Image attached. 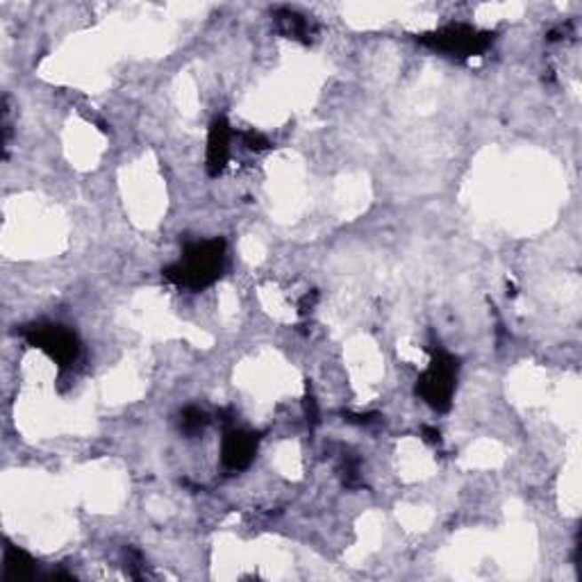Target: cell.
<instances>
[{
	"label": "cell",
	"instance_id": "obj_1",
	"mask_svg": "<svg viewBox=\"0 0 582 582\" xmlns=\"http://www.w3.org/2000/svg\"><path fill=\"white\" fill-rule=\"evenodd\" d=\"M223 267H226V242L211 239V242L191 243L180 262L166 268L164 275L176 287L198 291L219 280Z\"/></svg>",
	"mask_w": 582,
	"mask_h": 582
},
{
	"label": "cell",
	"instance_id": "obj_2",
	"mask_svg": "<svg viewBox=\"0 0 582 582\" xmlns=\"http://www.w3.org/2000/svg\"><path fill=\"white\" fill-rule=\"evenodd\" d=\"M458 360L443 351L433 353V362L417 382V394L437 412H449L458 380Z\"/></svg>",
	"mask_w": 582,
	"mask_h": 582
},
{
	"label": "cell",
	"instance_id": "obj_3",
	"mask_svg": "<svg viewBox=\"0 0 582 582\" xmlns=\"http://www.w3.org/2000/svg\"><path fill=\"white\" fill-rule=\"evenodd\" d=\"M491 42H494V35L475 30V28L471 26H464V23L446 26L442 28V30L421 36V44H426V46L458 57L482 55V52L490 48Z\"/></svg>",
	"mask_w": 582,
	"mask_h": 582
},
{
	"label": "cell",
	"instance_id": "obj_4",
	"mask_svg": "<svg viewBox=\"0 0 582 582\" xmlns=\"http://www.w3.org/2000/svg\"><path fill=\"white\" fill-rule=\"evenodd\" d=\"M23 335H26L28 344L46 353V355L51 357L52 362H57L60 366H68L77 360L80 341H77V337L73 335L71 330L64 328V325H57V323L30 325Z\"/></svg>",
	"mask_w": 582,
	"mask_h": 582
},
{
	"label": "cell",
	"instance_id": "obj_5",
	"mask_svg": "<svg viewBox=\"0 0 582 582\" xmlns=\"http://www.w3.org/2000/svg\"><path fill=\"white\" fill-rule=\"evenodd\" d=\"M258 435L243 433V430H230L223 437L221 446V459L226 464V469L230 471H242L251 466L258 450Z\"/></svg>",
	"mask_w": 582,
	"mask_h": 582
},
{
	"label": "cell",
	"instance_id": "obj_6",
	"mask_svg": "<svg viewBox=\"0 0 582 582\" xmlns=\"http://www.w3.org/2000/svg\"><path fill=\"white\" fill-rule=\"evenodd\" d=\"M230 141L232 128L223 116L211 121L210 134H207V173L211 178L221 176L230 160Z\"/></svg>",
	"mask_w": 582,
	"mask_h": 582
},
{
	"label": "cell",
	"instance_id": "obj_7",
	"mask_svg": "<svg viewBox=\"0 0 582 582\" xmlns=\"http://www.w3.org/2000/svg\"><path fill=\"white\" fill-rule=\"evenodd\" d=\"M275 23H278V30L283 32L284 36H289V39L309 42L312 30H309V23L305 16L296 14V12L291 10H280L278 14H275Z\"/></svg>",
	"mask_w": 582,
	"mask_h": 582
},
{
	"label": "cell",
	"instance_id": "obj_8",
	"mask_svg": "<svg viewBox=\"0 0 582 582\" xmlns=\"http://www.w3.org/2000/svg\"><path fill=\"white\" fill-rule=\"evenodd\" d=\"M5 571L7 576L14 580H26V578L36 576V564L28 553L19 551V548L10 546L5 553Z\"/></svg>",
	"mask_w": 582,
	"mask_h": 582
},
{
	"label": "cell",
	"instance_id": "obj_9",
	"mask_svg": "<svg viewBox=\"0 0 582 582\" xmlns=\"http://www.w3.org/2000/svg\"><path fill=\"white\" fill-rule=\"evenodd\" d=\"M207 414L203 412V410H198V407H187L185 412H182V430L185 433H198V430H203L207 426Z\"/></svg>",
	"mask_w": 582,
	"mask_h": 582
},
{
	"label": "cell",
	"instance_id": "obj_10",
	"mask_svg": "<svg viewBox=\"0 0 582 582\" xmlns=\"http://www.w3.org/2000/svg\"><path fill=\"white\" fill-rule=\"evenodd\" d=\"M243 137V144H246V148H251V150H267L268 146V140L267 137H264V134H259V132H255V130H248V132H243L242 134Z\"/></svg>",
	"mask_w": 582,
	"mask_h": 582
},
{
	"label": "cell",
	"instance_id": "obj_11",
	"mask_svg": "<svg viewBox=\"0 0 582 582\" xmlns=\"http://www.w3.org/2000/svg\"><path fill=\"white\" fill-rule=\"evenodd\" d=\"M305 414H307V421L312 423V426H316V423H319V410H316V403H315V398H312V396L305 398Z\"/></svg>",
	"mask_w": 582,
	"mask_h": 582
},
{
	"label": "cell",
	"instance_id": "obj_12",
	"mask_svg": "<svg viewBox=\"0 0 582 582\" xmlns=\"http://www.w3.org/2000/svg\"><path fill=\"white\" fill-rule=\"evenodd\" d=\"M423 435H426V439H428L430 443L442 442V439H439V430H435V428H423Z\"/></svg>",
	"mask_w": 582,
	"mask_h": 582
}]
</instances>
